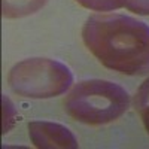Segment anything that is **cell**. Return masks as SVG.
Masks as SVG:
<instances>
[{"instance_id":"277c9868","label":"cell","mask_w":149,"mask_h":149,"mask_svg":"<svg viewBox=\"0 0 149 149\" xmlns=\"http://www.w3.org/2000/svg\"><path fill=\"white\" fill-rule=\"evenodd\" d=\"M29 134L33 145L42 149H69L79 146L74 134L67 127L57 122L33 121L29 124Z\"/></svg>"},{"instance_id":"6da1fadb","label":"cell","mask_w":149,"mask_h":149,"mask_svg":"<svg viewBox=\"0 0 149 149\" xmlns=\"http://www.w3.org/2000/svg\"><path fill=\"white\" fill-rule=\"evenodd\" d=\"M82 40L103 66L122 74L149 73V26L121 14H95L85 21Z\"/></svg>"},{"instance_id":"5b68a950","label":"cell","mask_w":149,"mask_h":149,"mask_svg":"<svg viewBox=\"0 0 149 149\" xmlns=\"http://www.w3.org/2000/svg\"><path fill=\"white\" fill-rule=\"evenodd\" d=\"M48 0H2L5 18H22L37 12Z\"/></svg>"},{"instance_id":"8992f818","label":"cell","mask_w":149,"mask_h":149,"mask_svg":"<svg viewBox=\"0 0 149 149\" xmlns=\"http://www.w3.org/2000/svg\"><path fill=\"white\" fill-rule=\"evenodd\" d=\"M134 104H136V109H137L143 125L149 134V78L140 85V88L134 98Z\"/></svg>"},{"instance_id":"52a82bcc","label":"cell","mask_w":149,"mask_h":149,"mask_svg":"<svg viewBox=\"0 0 149 149\" xmlns=\"http://www.w3.org/2000/svg\"><path fill=\"white\" fill-rule=\"evenodd\" d=\"M76 2L94 12H109L125 6V0H76Z\"/></svg>"},{"instance_id":"3957f363","label":"cell","mask_w":149,"mask_h":149,"mask_svg":"<svg viewBox=\"0 0 149 149\" xmlns=\"http://www.w3.org/2000/svg\"><path fill=\"white\" fill-rule=\"evenodd\" d=\"M8 84L22 97L52 98L72 86L73 73L66 64L52 58H27L10 69Z\"/></svg>"},{"instance_id":"7a4b0ae2","label":"cell","mask_w":149,"mask_h":149,"mask_svg":"<svg viewBox=\"0 0 149 149\" xmlns=\"http://www.w3.org/2000/svg\"><path fill=\"white\" fill-rule=\"evenodd\" d=\"M66 112L88 125H104L121 118L130 107V95L121 85L104 79H85L69 91Z\"/></svg>"},{"instance_id":"9c48e42d","label":"cell","mask_w":149,"mask_h":149,"mask_svg":"<svg viewBox=\"0 0 149 149\" xmlns=\"http://www.w3.org/2000/svg\"><path fill=\"white\" fill-rule=\"evenodd\" d=\"M125 8L139 15H149V0H125Z\"/></svg>"},{"instance_id":"ba28073f","label":"cell","mask_w":149,"mask_h":149,"mask_svg":"<svg viewBox=\"0 0 149 149\" xmlns=\"http://www.w3.org/2000/svg\"><path fill=\"white\" fill-rule=\"evenodd\" d=\"M2 102H3V134H6L15 124L17 110L6 95H2Z\"/></svg>"}]
</instances>
